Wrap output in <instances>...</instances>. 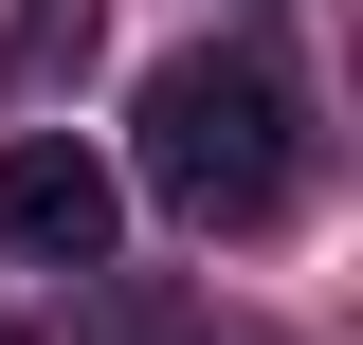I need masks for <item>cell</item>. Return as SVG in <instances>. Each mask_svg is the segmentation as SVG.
<instances>
[{"label":"cell","instance_id":"cell-1","mask_svg":"<svg viewBox=\"0 0 363 345\" xmlns=\"http://www.w3.org/2000/svg\"><path fill=\"white\" fill-rule=\"evenodd\" d=\"M128 164L164 218H200V236H272L291 218V182H309V128H291V73H272L255 37H200L145 73L128 109Z\"/></svg>","mask_w":363,"mask_h":345},{"label":"cell","instance_id":"cell-2","mask_svg":"<svg viewBox=\"0 0 363 345\" xmlns=\"http://www.w3.org/2000/svg\"><path fill=\"white\" fill-rule=\"evenodd\" d=\"M109 236H128V182L91 164L73 128H18L0 146V255L18 273H109Z\"/></svg>","mask_w":363,"mask_h":345},{"label":"cell","instance_id":"cell-3","mask_svg":"<svg viewBox=\"0 0 363 345\" xmlns=\"http://www.w3.org/2000/svg\"><path fill=\"white\" fill-rule=\"evenodd\" d=\"M0 345H18V327H0Z\"/></svg>","mask_w":363,"mask_h":345}]
</instances>
